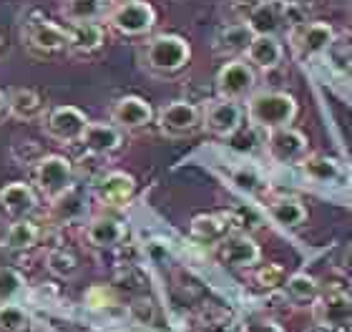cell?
I'll list each match as a JSON object with an SVG mask.
<instances>
[{
  "label": "cell",
  "instance_id": "cell-1",
  "mask_svg": "<svg viewBox=\"0 0 352 332\" xmlns=\"http://www.w3.org/2000/svg\"><path fill=\"white\" fill-rule=\"evenodd\" d=\"M247 116L264 131L285 129L297 116V98L285 91H257L247 98Z\"/></svg>",
  "mask_w": 352,
  "mask_h": 332
},
{
  "label": "cell",
  "instance_id": "cell-2",
  "mask_svg": "<svg viewBox=\"0 0 352 332\" xmlns=\"http://www.w3.org/2000/svg\"><path fill=\"white\" fill-rule=\"evenodd\" d=\"M189 58H191L189 43H186L182 36H174V33L154 36L146 43V51H144V63H146V68L162 76L179 74L182 68H186Z\"/></svg>",
  "mask_w": 352,
  "mask_h": 332
},
{
  "label": "cell",
  "instance_id": "cell-3",
  "mask_svg": "<svg viewBox=\"0 0 352 332\" xmlns=\"http://www.w3.org/2000/svg\"><path fill=\"white\" fill-rule=\"evenodd\" d=\"M36 189L48 201H56L76 186L74 164L60 154H45L36 162Z\"/></svg>",
  "mask_w": 352,
  "mask_h": 332
},
{
  "label": "cell",
  "instance_id": "cell-4",
  "mask_svg": "<svg viewBox=\"0 0 352 332\" xmlns=\"http://www.w3.org/2000/svg\"><path fill=\"white\" fill-rule=\"evenodd\" d=\"M88 124L91 121L78 106H56V109L45 111L43 116L45 136L58 144H81Z\"/></svg>",
  "mask_w": 352,
  "mask_h": 332
},
{
  "label": "cell",
  "instance_id": "cell-5",
  "mask_svg": "<svg viewBox=\"0 0 352 332\" xmlns=\"http://www.w3.org/2000/svg\"><path fill=\"white\" fill-rule=\"evenodd\" d=\"M111 28L118 30L121 36L136 38L146 36L148 30L156 25V10L146 0H124L109 15Z\"/></svg>",
  "mask_w": 352,
  "mask_h": 332
},
{
  "label": "cell",
  "instance_id": "cell-6",
  "mask_svg": "<svg viewBox=\"0 0 352 332\" xmlns=\"http://www.w3.org/2000/svg\"><path fill=\"white\" fill-rule=\"evenodd\" d=\"M257 86V71L250 60H229L219 68L214 89L219 93V98H229V101H242L254 93Z\"/></svg>",
  "mask_w": 352,
  "mask_h": 332
},
{
  "label": "cell",
  "instance_id": "cell-7",
  "mask_svg": "<svg viewBox=\"0 0 352 332\" xmlns=\"http://www.w3.org/2000/svg\"><path fill=\"white\" fill-rule=\"evenodd\" d=\"M244 111L239 101H229V98H217L209 101L206 109L201 111V129L209 131L217 139H229L239 131L242 126Z\"/></svg>",
  "mask_w": 352,
  "mask_h": 332
},
{
  "label": "cell",
  "instance_id": "cell-8",
  "mask_svg": "<svg viewBox=\"0 0 352 332\" xmlns=\"http://www.w3.org/2000/svg\"><path fill=\"white\" fill-rule=\"evenodd\" d=\"M156 124L164 136L182 139V136H189L197 129H201V111L191 101H171V104L162 106Z\"/></svg>",
  "mask_w": 352,
  "mask_h": 332
},
{
  "label": "cell",
  "instance_id": "cell-9",
  "mask_svg": "<svg viewBox=\"0 0 352 332\" xmlns=\"http://www.w3.org/2000/svg\"><path fill=\"white\" fill-rule=\"evenodd\" d=\"M23 41L38 56H51V53L68 48V28H60V25L45 21V18H38V21L25 23Z\"/></svg>",
  "mask_w": 352,
  "mask_h": 332
},
{
  "label": "cell",
  "instance_id": "cell-10",
  "mask_svg": "<svg viewBox=\"0 0 352 332\" xmlns=\"http://www.w3.org/2000/svg\"><path fill=\"white\" fill-rule=\"evenodd\" d=\"M267 151L277 164H302L307 156V139L292 126L274 129L267 136Z\"/></svg>",
  "mask_w": 352,
  "mask_h": 332
},
{
  "label": "cell",
  "instance_id": "cell-11",
  "mask_svg": "<svg viewBox=\"0 0 352 332\" xmlns=\"http://www.w3.org/2000/svg\"><path fill=\"white\" fill-rule=\"evenodd\" d=\"M38 209L36 189L25 181H10L0 189V212L10 221L30 219Z\"/></svg>",
  "mask_w": 352,
  "mask_h": 332
},
{
  "label": "cell",
  "instance_id": "cell-12",
  "mask_svg": "<svg viewBox=\"0 0 352 332\" xmlns=\"http://www.w3.org/2000/svg\"><path fill=\"white\" fill-rule=\"evenodd\" d=\"M219 259L221 265L232 267V269H250V267L259 265L262 250L252 236L227 234L219 242Z\"/></svg>",
  "mask_w": 352,
  "mask_h": 332
},
{
  "label": "cell",
  "instance_id": "cell-13",
  "mask_svg": "<svg viewBox=\"0 0 352 332\" xmlns=\"http://www.w3.org/2000/svg\"><path fill=\"white\" fill-rule=\"evenodd\" d=\"M111 121L124 131H139L154 121V109L141 96H121L111 109Z\"/></svg>",
  "mask_w": 352,
  "mask_h": 332
},
{
  "label": "cell",
  "instance_id": "cell-14",
  "mask_svg": "<svg viewBox=\"0 0 352 332\" xmlns=\"http://www.w3.org/2000/svg\"><path fill=\"white\" fill-rule=\"evenodd\" d=\"M94 192L106 207H126L136 194V179L126 171H109L94 184Z\"/></svg>",
  "mask_w": 352,
  "mask_h": 332
},
{
  "label": "cell",
  "instance_id": "cell-15",
  "mask_svg": "<svg viewBox=\"0 0 352 332\" xmlns=\"http://www.w3.org/2000/svg\"><path fill=\"white\" fill-rule=\"evenodd\" d=\"M81 144L91 156H111L116 154L121 144H124V129H118L113 121H91L83 133Z\"/></svg>",
  "mask_w": 352,
  "mask_h": 332
},
{
  "label": "cell",
  "instance_id": "cell-16",
  "mask_svg": "<svg viewBox=\"0 0 352 332\" xmlns=\"http://www.w3.org/2000/svg\"><path fill=\"white\" fill-rule=\"evenodd\" d=\"M302 171L307 179L322 186H332V189H342L350 184V171L330 156H309L302 162Z\"/></svg>",
  "mask_w": 352,
  "mask_h": 332
},
{
  "label": "cell",
  "instance_id": "cell-17",
  "mask_svg": "<svg viewBox=\"0 0 352 332\" xmlns=\"http://www.w3.org/2000/svg\"><path fill=\"white\" fill-rule=\"evenodd\" d=\"M126 227L113 217H96L86 224V242L96 250H111L124 242Z\"/></svg>",
  "mask_w": 352,
  "mask_h": 332
},
{
  "label": "cell",
  "instance_id": "cell-18",
  "mask_svg": "<svg viewBox=\"0 0 352 332\" xmlns=\"http://www.w3.org/2000/svg\"><path fill=\"white\" fill-rule=\"evenodd\" d=\"M244 23L250 25L254 36H277V30L285 23V5L277 3V0H267L259 8L250 10Z\"/></svg>",
  "mask_w": 352,
  "mask_h": 332
},
{
  "label": "cell",
  "instance_id": "cell-19",
  "mask_svg": "<svg viewBox=\"0 0 352 332\" xmlns=\"http://www.w3.org/2000/svg\"><path fill=\"white\" fill-rule=\"evenodd\" d=\"M103 38H106V30L96 21L71 23L68 25V51L78 53V56L96 53L103 45Z\"/></svg>",
  "mask_w": 352,
  "mask_h": 332
},
{
  "label": "cell",
  "instance_id": "cell-20",
  "mask_svg": "<svg viewBox=\"0 0 352 332\" xmlns=\"http://www.w3.org/2000/svg\"><path fill=\"white\" fill-rule=\"evenodd\" d=\"M317 320L327 327H350L352 325V297L330 295L315 302Z\"/></svg>",
  "mask_w": 352,
  "mask_h": 332
},
{
  "label": "cell",
  "instance_id": "cell-21",
  "mask_svg": "<svg viewBox=\"0 0 352 332\" xmlns=\"http://www.w3.org/2000/svg\"><path fill=\"white\" fill-rule=\"evenodd\" d=\"M41 239V227L30 219H18L10 221V227L6 229V234L0 239V247L6 252H13V254H23V252H30Z\"/></svg>",
  "mask_w": 352,
  "mask_h": 332
},
{
  "label": "cell",
  "instance_id": "cell-22",
  "mask_svg": "<svg viewBox=\"0 0 352 332\" xmlns=\"http://www.w3.org/2000/svg\"><path fill=\"white\" fill-rule=\"evenodd\" d=\"M244 56L259 71H272L282 63L285 51H282V43L277 41V36H254Z\"/></svg>",
  "mask_w": 352,
  "mask_h": 332
},
{
  "label": "cell",
  "instance_id": "cell-23",
  "mask_svg": "<svg viewBox=\"0 0 352 332\" xmlns=\"http://www.w3.org/2000/svg\"><path fill=\"white\" fill-rule=\"evenodd\" d=\"M8 113L18 121H36L45 116V104L33 89H15L8 93Z\"/></svg>",
  "mask_w": 352,
  "mask_h": 332
},
{
  "label": "cell",
  "instance_id": "cell-24",
  "mask_svg": "<svg viewBox=\"0 0 352 332\" xmlns=\"http://www.w3.org/2000/svg\"><path fill=\"white\" fill-rule=\"evenodd\" d=\"M332 43H335V30H332V25H327L324 21L307 23V25L300 30V36H297L300 51L309 53V56L324 53Z\"/></svg>",
  "mask_w": 352,
  "mask_h": 332
},
{
  "label": "cell",
  "instance_id": "cell-25",
  "mask_svg": "<svg viewBox=\"0 0 352 332\" xmlns=\"http://www.w3.org/2000/svg\"><path fill=\"white\" fill-rule=\"evenodd\" d=\"M270 214L279 227L294 229L305 224L307 209H305V204L300 199H294V197H279V199H274L270 204Z\"/></svg>",
  "mask_w": 352,
  "mask_h": 332
},
{
  "label": "cell",
  "instance_id": "cell-26",
  "mask_svg": "<svg viewBox=\"0 0 352 332\" xmlns=\"http://www.w3.org/2000/svg\"><path fill=\"white\" fill-rule=\"evenodd\" d=\"M254 41V33L250 30L247 23H234V25H227V28L219 30L217 36V48L227 53H239L250 48V43Z\"/></svg>",
  "mask_w": 352,
  "mask_h": 332
},
{
  "label": "cell",
  "instance_id": "cell-27",
  "mask_svg": "<svg viewBox=\"0 0 352 332\" xmlns=\"http://www.w3.org/2000/svg\"><path fill=\"white\" fill-rule=\"evenodd\" d=\"M51 214L56 221L60 224H68V221H76L81 219L86 214V201L78 192H76V186L71 192H66L63 197H58L56 201H51Z\"/></svg>",
  "mask_w": 352,
  "mask_h": 332
},
{
  "label": "cell",
  "instance_id": "cell-28",
  "mask_svg": "<svg viewBox=\"0 0 352 332\" xmlns=\"http://www.w3.org/2000/svg\"><path fill=\"white\" fill-rule=\"evenodd\" d=\"M191 236L199 242H221L227 236V221L217 214H201L191 221Z\"/></svg>",
  "mask_w": 352,
  "mask_h": 332
},
{
  "label": "cell",
  "instance_id": "cell-29",
  "mask_svg": "<svg viewBox=\"0 0 352 332\" xmlns=\"http://www.w3.org/2000/svg\"><path fill=\"white\" fill-rule=\"evenodd\" d=\"M33 318L30 312L18 302L0 305V332H30Z\"/></svg>",
  "mask_w": 352,
  "mask_h": 332
},
{
  "label": "cell",
  "instance_id": "cell-30",
  "mask_svg": "<svg viewBox=\"0 0 352 332\" xmlns=\"http://www.w3.org/2000/svg\"><path fill=\"white\" fill-rule=\"evenodd\" d=\"M282 287L294 302H317L320 300V285L309 274H292V277H287Z\"/></svg>",
  "mask_w": 352,
  "mask_h": 332
},
{
  "label": "cell",
  "instance_id": "cell-31",
  "mask_svg": "<svg viewBox=\"0 0 352 332\" xmlns=\"http://www.w3.org/2000/svg\"><path fill=\"white\" fill-rule=\"evenodd\" d=\"M103 0H66L63 3V18L68 23L98 21L103 13Z\"/></svg>",
  "mask_w": 352,
  "mask_h": 332
},
{
  "label": "cell",
  "instance_id": "cell-32",
  "mask_svg": "<svg viewBox=\"0 0 352 332\" xmlns=\"http://www.w3.org/2000/svg\"><path fill=\"white\" fill-rule=\"evenodd\" d=\"M23 292H25V277L15 267L0 265V305L18 302Z\"/></svg>",
  "mask_w": 352,
  "mask_h": 332
},
{
  "label": "cell",
  "instance_id": "cell-33",
  "mask_svg": "<svg viewBox=\"0 0 352 332\" xmlns=\"http://www.w3.org/2000/svg\"><path fill=\"white\" fill-rule=\"evenodd\" d=\"M45 265H48V269H51L56 277H63V280H66V277H74V274L78 272V259L68 250H63V247L48 252Z\"/></svg>",
  "mask_w": 352,
  "mask_h": 332
},
{
  "label": "cell",
  "instance_id": "cell-34",
  "mask_svg": "<svg viewBox=\"0 0 352 332\" xmlns=\"http://www.w3.org/2000/svg\"><path fill=\"white\" fill-rule=\"evenodd\" d=\"M113 302H116V295H113V289H111V287L96 285V287H91L86 292V305H88V307L101 310V307H111Z\"/></svg>",
  "mask_w": 352,
  "mask_h": 332
},
{
  "label": "cell",
  "instance_id": "cell-35",
  "mask_svg": "<svg viewBox=\"0 0 352 332\" xmlns=\"http://www.w3.org/2000/svg\"><path fill=\"white\" fill-rule=\"evenodd\" d=\"M239 332H285V327L274 322V320H267V318H252L247 320L242 325Z\"/></svg>",
  "mask_w": 352,
  "mask_h": 332
},
{
  "label": "cell",
  "instance_id": "cell-36",
  "mask_svg": "<svg viewBox=\"0 0 352 332\" xmlns=\"http://www.w3.org/2000/svg\"><path fill=\"white\" fill-rule=\"evenodd\" d=\"M259 282H262L264 287H279V285H285V269L279 265L267 267V269L259 272Z\"/></svg>",
  "mask_w": 352,
  "mask_h": 332
},
{
  "label": "cell",
  "instance_id": "cell-37",
  "mask_svg": "<svg viewBox=\"0 0 352 332\" xmlns=\"http://www.w3.org/2000/svg\"><path fill=\"white\" fill-rule=\"evenodd\" d=\"M199 332H234V327L227 322H209V325H201Z\"/></svg>",
  "mask_w": 352,
  "mask_h": 332
},
{
  "label": "cell",
  "instance_id": "cell-38",
  "mask_svg": "<svg viewBox=\"0 0 352 332\" xmlns=\"http://www.w3.org/2000/svg\"><path fill=\"white\" fill-rule=\"evenodd\" d=\"M262 3H267V0H234V5L236 8H244L247 13H250V10H254V8H259Z\"/></svg>",
  "mask_w": 352,
  "mask_h": 332
},
{
  "label": "cell",
  "instance_id": "cell-39",
  "mask_svg": "<svg viewBox=\"0 0 352 332\" xmlns=\"http://www.w3.org/2000/svg\"><path fill=\"white\" fill-rule=\"evenodd\" d=\"M3 113H8V96L0 91V116H3Z\"/></svg>",
  "mask_w": 352,
  "mask_h": 332
},
{
  "label": "cell",
  "instance_id": "cell-40",
  "mask_svg": "<svg viewBox=\"0 0 352 332\" xmlns=\"http://www.w3.org/2000/svg\"><path fill=\"white\" fill-rule=\"evenodd\" d=\"M277 3H282L285 8H289V5H300V3H305V0H277Z\"/></svg>",
  "mask_w": 352,
  "mask_h": 332
},
{
  "label": "cell",
  "instance_id": "cell-41",
  "mask_svg": "<svg viewBox=\"0 0 352 332\" xmlns=\"http://www.w3.org/2000/svg\"><path fill=\"white\" fill-rule=\"evenodd\" d=\"M345 71H347V74H350V76H352V53H350V56H347V63H345Z\"/></svg>",
  "mask_w": 352,
  "mask_h": 332
},
{
  "label": "cell",
  "instance_id": "cell-42",
  "mask_svg": "<svg viewBox=\"0 0 352 332\" xmlns=\"http://www.w3.org/2000/svg\"><path fill=\"white\" fill-rule=\"evenodd\" d=\"M345 332H352V325H350V327H345Z\"/></svg>",
  "mask_w": 352,
  "mask_h": 332
}]
</instances>
